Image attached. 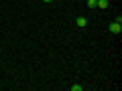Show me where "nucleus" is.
<instances>
[{
	"instance_id": "obj_1",
	"label": "nucleus",
	"mask_w": 122,
	"mask_h": 91,
	"mask_svg": "<svg viewBox=\"0 0 122 91\" xmlns=\"http://www.w3.org/2000/svg\"><path fill=\"white\" fill-rule=\"evenodd\" d=\"M110 32H112V35H120V32H122V24L114 20L112 24H110Z\"/></svg>"
},
{
	"instance_id": "obj_2",
	"label": "nucleus",
	"mask_w": 122,
	"mask_h": 91,
	"mask_svg": "<svg viewBox=\"0 0 122 91\" xmlns=\"http://www.w3.org/2000/svg\"><path fill=\"white\" fill-rule=\"evenodd\" d=\"M75 22H77V26H79V28H86V26H87L86 16H77V18H75Z\"/></svg>"
},
{
	"instance_id": "obj_3",
	"label": "nucleus",
	"mask_w": 122,
	"mask_h": 91,
	"mask_svg": "<svg viewBox=\"0 0 122 91\" xmlns=\"http://www.w3.org/2000/svg\"><path fill=\"white\" fill-rule=\"evenodd\" d=\"M96 6L104 10V8H108V6H110V2H108V0H96Z\"/></svg>"
},
{
	"instance_id": "obj_4",
	"label": "nucleus",
	"mask_w": 122,
	"mask_h": 91,
	"mask_svg": "<svg viewBox=\"0 0 122 91\" xmlns=\"http://www.w3.org/2000/svg\"><path fill=\"white\" fill-rule=\"evenodd\" d=\"M86 6H87V8H96V0H87Z\"/></svg>"
},
{
	"instance_id": "obj_5",
	"label": "nucleus",
	"mask_w": 122,
	"mask_h": 91,
	"mask_svg": "<svg viewBox=\"0 0 122 91\" xmlns=\"http://www.w3.org/2000/svg\"><path fill=\"white\" fill-rule=\"evenodd\" d=\"M69 89H71V91H81V89H83V85H71Z\"/></svg>"
},
{
	"instance_id": "obj_6",
	"label": "nucleus",
	"mask_w": 122,
	"mask_h": 91,
	"mask_svg": "<svg viewBox=\"0 0 122 91\" xmlns=\"http://www.w3.org/2000/svg\"><path fill=\"white\" fill-rule=\"evenodd\" d=\"M43 2H53V0H43Z\"/></svg>"
}]
</instances>
